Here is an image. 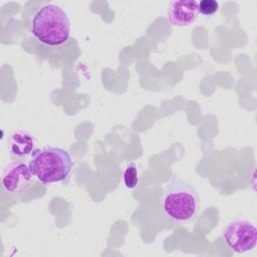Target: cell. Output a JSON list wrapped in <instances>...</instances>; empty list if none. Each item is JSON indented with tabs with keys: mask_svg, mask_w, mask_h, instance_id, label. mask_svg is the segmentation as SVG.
Masks as SVG:
<instances>
[{
	"mask_svg": "<svg viewBox=\"0 0 257 257\" xmlns=\"http://www.w3.org/2000/svg\"><path fill=\"white\" fill-rule=\"evenodd\" d=\"M30 32L45 45L59 46L64 44L70 36V21L60 6L46 4L33 16Z\"/></svg>",
	"mask_w": 257,
	"mask_h": 257,
	"instance_id": "cell-2",
	"label": "cell"
},
{
	"mask_svg": "<svg viewBox=\"0 0 257 257\" xmlns=\"http://www.w3.org/2000/svg\"><path fill=\"white\" fill-rule=\"evenodd\" d=\"M199 15L198 1L176 0L170 3L168 19L170 23L178 27H186L193 24Z\"/></svg>",
	"mask_w": 257,
	"mask_h": 257,
	"instance_id": "cell-6",
	"label": "cell"
},
{
	"mask_svg": "<svg viewBox=\"0 0 257 257\" xmlns=\"http://www.w3.org/2000/svg\"><path fill=\"white\" fill-rule=\"evenodd\" d=\"M226 245L235 253L244 254L252 251L257 243L256 226L246 220L230 222L222 233Z\"/></svg>",
	"mask_w": 257,
	"mask_h": 257,
	"instance_id": "cell-4",
	"label": "cell"
},
{
	"mask_svg": "<svg viewBox=\"0 0 257 257\" xmlns=\"http://www.w3.org/2000/svg\"><path fill=\"white\" fill-rule=\"evenodd\" d=\"M123 184L127 189H135L139 184V169L137 164L131 162L123 171Z\"/></svg>",
	"mask_w": 257,
	"mask_h": 257,
	"instance_id": "cell-8",
	"label": "cell"
},
{
	"mask_svg": "<svg viewBox=\"0 0 257 257\" xmlns=\"http://www.w3.org/2000/svg\"><path fill=\"white\" fill-rule=\"evenodd\" d=\"M218 9L219 3L216 0H201L198 2V11L205 16L215 14Z\"/></svg>",
	"mask_w": 257,
	"mask_h": 257,
	"instance_id": "cell-9",
	"label": "cell"
},
{
	"mask_svg": "<svg viewBox=\"0 0 257 257\" xmlns=\"http://www.w3.org/2000/svg\"><path fill=\"white\" fill-rule=\"evenodd\" d=\"M32 176L28 165L22 162L10 163L2 173L3 188L9 194L24 192L29 188Z\"/></svg>",
	"mask_w": 257,
	"mask_h": 257,
	"instance_id": "cell-5",
	"label": "cell"
},
{
	"mask_svg": "<svg viewBox=\"0 0 257 257\" xmlns=\"http://www.w3.org/2000/svg\"><path fill=\"white\" fill-rule=\"evenodd\" d=\"M36 147L35 138L28 132L16 131L8 141V149L11 156L23 158L31 155Z\"/></svg>",
	"mask_w": 257,
	"mask_h": 257,
	"instance_id": "cell-7",
	"label": "cell"
},
{
	"mask_svg": "<svg viewBox=\"0 0 257 257\" xmlns=\"http://www.w3.org/2000/svg\"><path fill=\"white\" fill-rule=\"evenodd\" d=\"M165 190L163 209L171 220L184 224L196 217L200 199L197 190L191 184L173 176L166 184Z\"/></svg>",
	"mask_w": 257,
	"mask_h": 257,
	"instance_id": "cell-3",
	"label": "cell"
},
{
	"mask_svg": "<svg viewBox=\"0 0 257 257\" xmlns=\"http://www.w3.org/2000/svg\"><path fill=\"white\" fill-rule=\"evenodd\" d=\"M28 167L32 175L43 185L61 183L67 185L73 168L70 154L59 147L35 149Z\"/></svg>",
	"mask_w": 257,
	"mask_h": 257,
	"instance_id": "cell-1",
	"label": "cell"
}]
</instances>
